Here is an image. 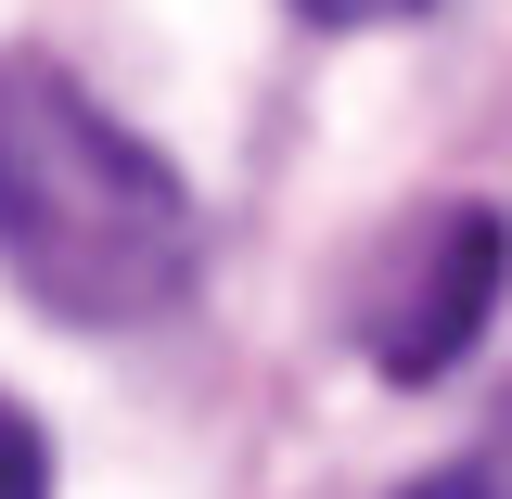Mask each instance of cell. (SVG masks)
Listing matches in <instances>:
<instances>
[{
  "label": "cell",
  "instance_id": "3",
  "mask_svg": "<svg viewBox=\"0 0 512 499\" xmlns=\"http://www.w3.org/2000/svg\"><path fill=\"white\" fill-rule=\"evenodd\" d=\"M0 499H52V448H39V423L0 397Z\"/></svg>",
  "mask_w": 512,
  "mask_h": 499
},
{
  "label": "cell",
  "instance_id": "4",
  "mask_svg": "<svg viewBox=\"0 0 512 499\" xmlns=\"http://www.w3.org/2000/svg\"><path fill=\"white\" fill-rule=\"evenodd\" d=\"M308 26H397V13H423V0H295Z\"/></svg>",
  "mask_w": 512,
  "mask_h": 499
},
{
  "label": "cell",
  "instance_id": "5",
  "mask_svg": "<svg viewBox=\"0 0 512 499\" xmlns=\"http://www.w3.org/2000/svg\"><path fill=\"white\" fill-rule=\"evenodd\" d=\"M410 499H500V487H487V474H423Z\"/></svg>",
  "mask_w": 512,
  "mask_h": 499
},
{
  "label": "cell",
  "instance_id": "2",
  "mask_svg": "<svg viewBox=\"0 0 512 499\" xmlns=\"http://www.w3.org/2000/svg\"><path fill=\"white\" fill-rule=\"evenodd\" d=\"M500 282H512V231L487 205H436L410 244L384 256L372 308H359V346H372L384 384H436L474 359V333L500 320Z\"/></svg>",
  "mask_w": 512,
  "mask_h": 499
},
{
  "label": "cell",
  "instance_id": "1",
  "mask_svg": "<svg viewBox=\"0 0 512 499\" xmlns=\"http://www.w3.org/2000/svg\"><path fill=\"white\" fill-rule=\"evenodd\" d=\"M192 256L180 167L52 52H0V269L77 333H141L192 295Z\"/></svg>",
  "mask_w": 512,
  "mask_h": 499
}]
</instances>
